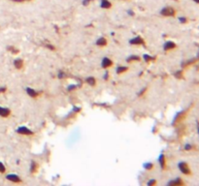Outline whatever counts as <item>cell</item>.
I'll return each mask as SVG.
<instances>
[{"instance_id":"6da1fadb","label":"cell","mask_w":199,"mask_h":186,"mask_svg":"<svg viewBox=\"0 0 199 186\" xmlns=\"http://www.w3.org/2000/svg\"><path fill=\"white\" fill-rule=\"evenodd\" d=\"M160 13L164 16H173L175 15V10L172 7H165L161 10Z\"/></svg>"},{"instance_id":"7a4b0ae2","label":"cell","mask_w":199,"mask_h":186,"mask_svg":"<svg viewBox=\"0 0 199 186\" xmlns=\"http://www.w3.org/2000/svg\"><path fill=\"white\" fill-rule=\"evenodd\" d=\"M179 168H180L181 172H183L185 175H190V168H188V166L187 163L185 162H181L180 164H179Z\"/></svg>"},{"instance_id":"3957f363","label":"cell","mask_w":199,"mask_h":186,"mask_svg":"<svg viewBox=\"0 0 199 186\" xmlns=\"http://www.w3.org/2000/svg\"><path fill=\"white\" fill-rule=\"evenodd\" d=\"M17 132H18L19 134H22V135H31V134H33V133L26 127H19L18 130H17Z\"/></svg>"},{"instance_id":"277c9868","label":"cell","mask_w":199,"mask_h":186,"mask_svg":"<svg viewBox=\"0 0 199 186\" xmlns=\"http://www.w3.org/2000/svg\"><path fill=\"white\" fill-rule=\"evenodd\" d=\"M129 43L132 45H144V41L143 39L141 37H136V38H133L132 40L129 41Z\"/></svg>"},{"instance_id":"5b68a950","label":"cell","mask_w":199,"mask_h":186,"mask_svg":"<svg viewBox=\"0 0 199 186\" xmlns=\"http://www.w3.org/2000/svg\"><path fill=\"white\" fill-rule=\"evenodd\" d=\"M112 65H113V61L111 60V59L106 57L102 60V67L103 68H109V67H111Z\"/></svg>"},{"instance_id":"8992f818","label":"cell","mask_w":199,"mask_h":186,"mask_svg":"<svg viewBox=\"0 0 199 186\" xmlns=\"http://www.w3.org/2000/svg\"><path fill=\"white\" fill-rule=\"evenodd\" d=\"M176 48V44L173 42L169 41V42H166L164 44V49L165 51H169V49H173Z\"/></svg>"},{"instance_id":"52a82bcc","label":"cell","mask_w":199,"mask_h":186,"mask_svg":"<svg viewBox=\"0 0 199 186\" xmlns=\"http://www.w3.org/2000/svg\"><path fill=\"white\" fill-rule=\"evenodd\" d=\"M10 109H7V108H1L0 107V115L2 116V117H7V116L10 114Z\"/></svg>"},{"instance_id":"ba28073f","label":"cell","mask_w":199,"mask_h":186,"mask_svg":"<svg viewBox=\"0 0 199 186\" xmlns=\"http://www.w3.org/2000/svg\"><path fill=\"white\" fill-rule=\"evenodd\" d=\"M7 179L10 181H13V182H21V178L16 175H8Z\"/></svg>"},{"instance_id":"9c48e42d","label":"cell","mask_w":199,"mask_h":186,"mask_svg":"<svg viewBox=\"0 0 199 186\" xmlns=\"http://www.w3.org/2000/svg\"><path fill=\"white\" fill-rule=\"evenodd\" d=\"M100 6H101V8H103V9H109V8H111L112 4L108 1V0H101Z\"/></svg>"},{"instance_id":"30bf717a","label":"cell","mask_w":199,"mask_h":186,"mask_svg":"<svg viewBox=\"0 0 199 186\" xmlns=\"http://www.w3.org/2000/svg\"><path fill=\"white\" fill-rule=\"evenodd\" d=\"M14 65L17 69H21L22 67V65H24V62H22V59H17V60L14 61Z\"/></svg>"},{"instance_id":"8fae6325","label":"cell","mask_w":199,"mask_h":186,"mask_svg":"<svg viewBox=\"0 0 199 186\" xmlns=\"http://www.w3.org/2000/svg\"><path fill=\"white\" fill-rule=\"evenodd\" d=\"M96 44H97L99 46H104L107 45V41H106L105 38H99L97 40V42H96Z\"/></svg>"},{"instance_id":"7c38bea8","label":"cell","mask_w":199,"mask_h":186,"mask_svg":"<svg viewBox=\"0 0 199 186\" xmlns=\"http://www.w3.org/2000/svg\"><path fill=\"white\" fill-rule=\"evenodd\" d=\"M183 181L181 180V178H177L173 181H170L168 183V185H183Z\"/></svg>"},{"instance_id":"4fadbf2b","label":"cell","mask_w":199,"mask_h":186,"mask_svg":"<svg viewBox=\"0 0 199 186\" xmlns=\"http://www.w3.org/2000/svg\"><path fill=\"white\" fill-rule=\"evenodd\" d=\"M26 91H27V94L29 96H31V97H36V96L38 95V93L36 92L35 90H33L32 88H27V89H26Z\"/></svg>"},{"instance_id":"5bb4252c","label":"cell","mask_w":199,"mask_h":186,"mask_svg":"<svg viewBox=\"0 0 199 186\" xmlns=\"http://www.w3.org/2000/svg\"><path fill=\"white\" fill-rule=\"evenodd\" d=\"M159 163H160V166L162 169L165 168V157L163 154H161L160 156H159Z\"/></svg>"},{"instance_id":"9a60e30c","label":"cell","mask_w":199,"mask_h":186,"mask_svg":"<svg viewBox=\"0 0 199 186\" xmlns=\"http://www.w3.org/2000/svg\"><path fill=\"white\" fill-rule=\"evenodd\" d=\"M140 60V57L137 55H131L129 56V57L127 58V61L128 62H132V61H139Z\"/></svg>"},{"instance_id":"2e32d148","label":"cell","mask_w":199,"mask_h":186,"mask_svg":"<svg viewBox=\"0 0 199 186\" xmlns=\"http://www.w3.org/2000/svg\"><path fill=\"white\" fill-rule=\"evenodd\" d=\"M128 68L127 67H124V66H121V67H118L117 68V73L118 74H121V73H124L126 71Z\"/></svg>"},{"instance_id":"e0dca14e","label":"cell","mask_w":199,"mask_h":186,"mask_svg":"<svg viewBox=\"0 0 199 186\" xmlns=\"http://www.w3.org/2000/svg\"><path fill=\"white\" fill-rule=\"evenodd\" d=\"M87 82L89 85H95V79L92 77H89L87 79Z\"/></svg>"},{"instance_id":"ac0fdd59","label":"cell","mask_w":199,"mask_h":186,"mask_svg":"<svg viewBox=\"0 0 199 186\" xmlns=\"http://www.w3.org/2000/svg\"><path fill=\"white\" fill-rule=\"evenodd\" d=\"M37 169H38L37 164H36V163H35L34 161H32V163H31V168H30L31 172H35L36 171H37Z\"/></svg>"},{"instance_id":"d6986e66","label":"cell","mask_w":199,"mask_h":186,"mask_svg":"<svg viewBox=\"0 0 199 186\" xmlns=\"http://www.w3.org/2000/svg\"><path fill=\"white\" fill-rule=\"evenodd\" d=\"M185 117V112H180L177 116H176V119L175 120H177V121H179V120H181V119H183Z\"/></svg>"},{"instance_id":"ffe728a7","label":"cell","mask_w":199,"mask_h":186,"mask_svg":"<svg viewBox=\"0 0 199 186\" xmlns=\"http://www.w3.org/2000/svg\"><path fill=\"white\" fill-rule=\"evenodd\" d=\"M144 59L146 60V62H149L151 60H154V57H152V56H150L149 54H144Z\"/></svg>"},{"instance_id":"44dd1931","label":"cell","mask_w":199,"mask_h":186,"mask_svg":"<svg viewBox=\"0 0 199 186\" xmlns=\"http://www.w3.org/2000/svg\"><path fill=\"white\" fill-rule=\"evenodd\" d=\"M175 77L178 78V79H182V78H183V71H182V70H181V71H178L175 74Z\"/></svg>"},{"instance_id":"7402d4cb","label":"cell","mask_w":199,"mask_h":186,"mask_svg":"<svg viewBox=\"0 0 199 186\" xmlns=\"http://www.w3.org/2000/svg\"><path fill=\"white\" fill-rule=\"evenodd\" d=\"M144 167L146 168V170H152V169L154 168V165H152V163H148V164H146Z\"/></svg>"},{"instance_id":"603a6c76","label":"cell","mask_w":199,"mask_h":186,"mask_svg":"<svg viewBox=\"0 0 199 186\" xmlns=\"http://www.w3.org/2000/svg\"><path fill=\"white\" fill-rule=\"evenodd\" d=\"M8 49H9V51H11V52H13V54H17V52H19L18 49H15V48H13V46H9Z\"/></svg>"},{"instance_id":"cb8c5ba5","label":"cell","mask_w":199,"mask_h":186,"mask_svg":"<svg viewBox=\"0 0 199 186\" xmlns=\"http://www.w3.org/2000/svg\"><path fill=\"white\" fill-rule=\"evenodd\" d=\"M5 170H6V169L4 167V165H3L1 162H0V172H4Z\"/></svg>"},{"instance_id":"d4e9b609","label":"cell","mask_w":199,"mask_h":186,"mask_svg":"<svg viewBox=\"0 0 199 186\" xmlns=\"http://www.w3.org/2000/svg\"><path fill=\"white\" fill-rule=\"evenodd\" d=\"M91 1H93V0H84V1H83V4L85 6H87V5H88V3Z\"/></svg>"},{"instance_id":"484cf974","label":"cell","mask_w":199,"mask_h":186,"mask_svg":"<svg viewBox=\"0 0 199 186\" xmlns=\"http://www.w3.org/2000/svg\"><path fill=\"white\" fill-rule=\"evenodd\" d=\"M180 21H181L182 23L187 22V19H185V18H180Z\"/></svg>"},{"instance_id":"4316f807","label":"cell","mask_w":199,"mask_h":186,"mask_svg":"<svg viewBox=\"0 0 199 186\" xmlns=\"http://www.w3.org/2000/svg\"><path fill=\"white\" fill-rule=\"evenodd\" d=\"M152 184H155V180H151L148 182V185H152Z\"/></svg>"},{"instance_id":"83f0119b","label":"cell","mask_w":199,"mask_h":186,"mask_svg":"<svg viewBox=\"0 0 199 186\" xmlns=\"http://www.w3.org/2000/svg\"><path fill=\"white\" fill-rule=\"evenodd\" d=\"M15 2H24V1H30V0H13Z\"/></svg>"},{"instance_id":"f1b7e54d","label":"cell","mask_w":199,"mask_h":186,"mask_svg":"<svg viewBox=\"0 0 199 186\" xmlns=\"http://www.w3.org/2000/svg\"><path fill=\"white\" fill-rule=\"evenodd\" d=\"M185 148L187 149V150H190V149L191 147H190V145H185Z\"/></svg>"},{"instance_id":"f546056e","label":"cell","mask_w":199,"mask_h":186,"mask_svg":"<svg viewBox=\"0 0 199 186\" xmlns=\"http://www.w3.org/2000/svg\"><path fill=\"white\" fill-rule=\"evenodd\" d=\"M64 76H65V75H64L62 72H61V73H59V74H58V77H59V78H62V77H64Z\"/></svg>"},{"instance_id":"4dcf8cb0","label":"cell","mask_w":199,"mask_h":186,"mask_svg":"<svg viewBox=\"0 0 199 186\" xmlns=\"http://www.w3.org/2000/svg\"><path fill=\"white\" fill-rule=\"evenodd\" d=\"M74 88H76V85H73V86H70V87L68 88V90H72V89H74Z\"/></svg>"},{"instance_id":"1f68e13d","label":"cell","mask_w":199,"mask_h":186,"mask_svg":"<svg viewBox=\"0 0 199 186\" xmlns=\"http://www.w3.org/2000/svg\"><path fill=\"white\" fill-rule=\"evenodd\" d=\"M5 91H6V88H5V87L0 88V93H1V92H5Z\"/></svg>"},{"instance_id":"d6a6232c","label":"cell","mask_w":199,"mask_h":186,"mask_svg":"<svg viewBox=\"0 0 199 186\" xmlns=\"http://www.w3.org/2000/svg\"><path fill=\"white\" fill-rule=\"evenodd\" d=\"M128 14H129V15H132V16L134 15V14H133V12H132V11H128Z\"/></svg>"},{"instance_id":"836d02e7","label":"cell","mask_w":199,"mask_h":186,"mask_svg":"<svg viewBox=\"0 0 199 186\" xmlns=\"http://www.w3.org/2000/svg\"><path fill=\"white\" fill-rule=\"evenodd\" d=\"M193 1H194L195 3H198V2H199V0H193Z\"/></svg>"}]
</instances>
